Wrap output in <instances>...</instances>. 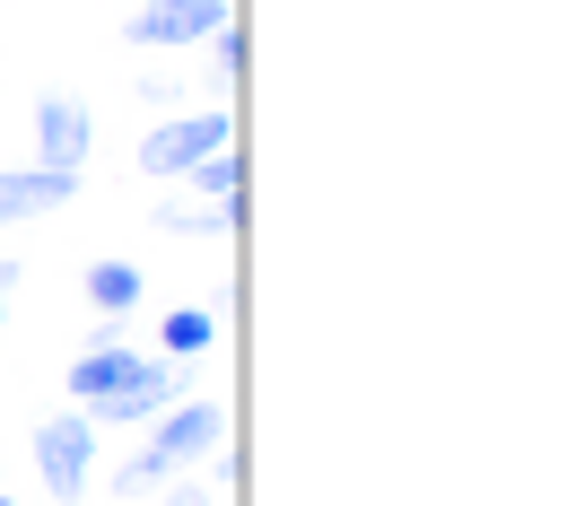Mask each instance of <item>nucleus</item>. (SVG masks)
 Returning <instances> with one entry per match:
<instances>
[{
    "mask_svg": "<svg viewBox=\"0 0 567 506\" xmlns=\"http://www.w3.org/2000/svg\"><path fill=\"white\" fill-rule=\"evenodd\" d=\"M96 445H105V428L87 420V411H53L44 428H35V472H44V489L62 506H79L87 498V481H96Z\"/></svg>",
    "mask_w": 567,
    "mask_h": 506,
    "instance_id": "f257e3e1",
    "label": "nucleus"
},
{
    "mask_svg": "<svg viewBox=\"0 0 567 506\" xmlns=\"http://www.w3.org/2000/svg\"><path fill=\"white\" fill-rule=\"evenodd\" d=\"M210 148H236V114H227V105L166 114V123L141 141V175H184V166H202Z\"/></svg>",
    "mask_w": 567,
    "mask_h": 506,
    "instance_id": "f03ea898",
    "label": "nucleus"
},
{
    "mask_svg": "<svg viewBox=\"0 0 567 506\" xmlns=\"http://www.w3.org/2000/svg\"><path fill=\"white\" fill-rule=\"evenodd\" d=\"M218 27H227V0H141L123 35L141 53H193V44H210Z\"/></svg>",
    "mask_w": 567,
    "mask_h": 506,
    "instance_id": "7ed1b4c3",
    "label": "nucleus"
},
{
    "mask_svg": "<svg viewBox=\"0 0 567 506\" xmlns=\"http://www.w3.org/2000/svg\"><path fill=\"white\" fill-rule=\"evenodd\" d=\"M148 445H157V463H166V472H193V463H210L218 445H227V411L175 393V402L148 420Z\"/></svg>",
    "mask_w": 567,
    "mask_h": 506,
    "instance_id": "20e7f679",
    "label": "nucleus"
},
{
    "mask_svg": "<svg viewBox=\"0 0 567 506\" xmlns=\"http://www.w3.org/2000/svg\"><path fill=\"white\" fill-rule=\"evenodd\" d=\"M141 366H148V350H132V341H123V323H105V332H96V341L71 359V402H79V411H96V402H105L114 384H132Z\"/></svg>",
    "mask_w": 567,
    "mask_h": 506,
    "instance_id": "39448f33",
    "label": "nucleus"
},
{
    "mask_svg": "<svg viewBox=\"0 0 567 506\" xmlns=\"http://www.w3.org/2000/svg\"><path fill=\"white\" fill-rule=\"evenodd\" d=\"M175 393H184V359H148L141 375H132V384H114V393H105L87 420H96V428H105V420H114V428H148V420H157Z\"/></svg>",
    "mask_w": 567,
    "mask_h": 506,
    "instance_id": "423d86ee",
    "label": "nucleus"
},
{
    "mask_svg": "<svg viewBox=\"0 0 567 506\" xmlns=\"http://www.w3.org/2000/svg\"><path fill=\"white\" fill-rule=\"evenodd\" d=\"M71 202H79L71 166H0V227L44 218V210H71Z\"/></svg>",
    "mask_w": 567,
    "mask_h": 506,
    "instance_id": "0eeeda50",
    "label": "nucleus"
},
{
    "mask_svg": "<svg viewBox=\"0 0 567 506\" xmlns=\"http://www.w3.org/2000/svg\"><path fill=\"white\" fill-rule=\"evenodd\" d=\"M87 141H96V123H87V105L79 96H44L35 105V166H87Z\"/></svg>",
    "mask_w": 567,
    "mask_h": 506,
    "instance_id": "6e6552de",
    "label": "nucleus"
},
{
    "mask_svg": "<svg viewBox=\"0 0 567 506\" xmlns=\"http://www.w3.org/2000/svg\"><path fill=\"white\" fill-rule=\"evenodd\" d=\"M157 236H236L245 227V202H193V193H175V202H157L148 210Z\"/></svg>",
    "mask_w": 567,
    "mask_h": 506,
    "instance_id": "1a4fd4ad",
    "label": "nucleus"
},
{
    "mask_svg": "<svg viewBox=\"0 0 567 506\" xmlns=\"http://www.w3.org/2000/svg\"><path fill=\"white\" fill-rule=\"evenodd\" d=\"M87 306L105 314V323H123V314H141V297H148V280H141V262H123V254H105V262H87Z\"/></svg>",
    "mask_w": 567,
    "mask_h": 506,
    "instance_id": "9d476101",
    "label": "nucleus"
},
{
    "mask_svg": "<svg viewBox=\"0 0 567 506\" xmlns=\"http://www.w3.org/2000/svg\"><path fill=\"white\" fill-rule=\"evenodd\" d=\"M157 350H166V359L218 350V306H175V314H157Z\"/></svg>",
    "mask_w": 567,
    "mask_h": 506,
    "instance_id": "9b49d317",
    "label": "nucleus"
},
{
    "mask_svg": "<svg viewBox=\"0 0 567 506\" xmlns=\"http://www.w3.org/2000/svg\"><path fill=\"white\" fill-rule=\"evenodd\" d=\"M184 193H193V202H245V166H236V148H210L202 166H184Z\"/></svg>",
    "mask_w": 567,
    "mask_h": 506,
    "instance_id": "f8f14e48",
    "label": "nucleus"
},
{
    "mask_svg": "<svg viewBox=\"0 0 567 506\" xmlns=\"http://www.w3.org/2000/svg\"><path fill=\"white\" fill-rule=\"evenodd\" d=\"M166 481H175V472L157 463V445H141V454L114 463V498H141V489H166Z\"/></svg>",
    "mask_w": 567,
    "mask_h": 506,
    "instance_id": "ddd939ff",
    "label": "nucleus"
},
{
    "mask_svg": "<svg viewBox=\"0 0 567 506\" xmlns=\"http://www.w3.org/2000/svg\"><path fill=\"white\" fill-rule=\"evenodd\" d=\"M236 71H245V35H236V18H227V27L210 35V79H218V87H236Z\"/></svg>",
    "mask_w": 567,
    "mask_h": 506,
    "instance_id": "4468645a",
    "label": "nucleus"
},
{
    "mask_svg": "<svg viewBox=\"0 0 567 506\" xmlns=\"http://www.w3.org/2000/svg\"><path fill=\"white\" fill-rule=\"evenodd\" d=\"M157 506H218V489H202L193 472H175V481H166V498H157Z\"/></svg>",
    "mask_w": 567,
    "mask_h": 506,
    "instance_id": "2eb2a0df",
    "label": "nucleus"
},
{
    "mask_svg": "<svg viewBox=\"0 0 567 506\" xmlns=\"http://www.w3.org/2000/svg\"><path fill=\"white\" fill-rule=\"evenodd\" d=\"M141 96H148V105H184V79H175V71H148Z\"/></svg>",
    "mask_w": 567,
    "mask_h": 506,
    "instance_id": "dca6fc26",
    "label": "nucleus"
},
{
    "mask_svg": "<svg viewBox=\"0 0 567 506\" xmlns=\"http://www.w3.org/2000/svg\"><path fill=\"white\" fill-rule=\"evenodd\" d=\"M9 280H18V262H9V254H0V289H9Z\"/></svg>",
    "mask_w": 567,
    "mask_h": 506,
    "instance_id": "f3484780",
    "label": "nucleus"
},
{
    "mask_svg": "<svg viewBox=\"0 0 567 506\" xmlns=\"http://www.w3.org/2000/svg\"><path fill=\"white\" fill-rule=\"evenodd\" d=\"M0 323H9V289H0Z\"/></svg>",
    "mask_w": 567,
    "mask_h": 506,
    "instance_id": "a211bd4d",
    "label": "nucleus"
},
{
    "mask_svg": "<svg viewBox=\"0 0 567 506\" xmlns=\"http://www.w3.org/2000/svg\"><path fill=\"white\" fill-rule=\"evenodd\" d=\"M0 506H9V489H0Z\"/></svg>",
    "mask_w": 567,
    "mask_h": 506,
    "instance_id": "6ab92c4d",
    "label": "nucleus"
}]
</instances>
